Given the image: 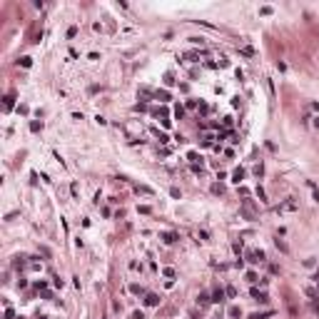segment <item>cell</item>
Listing matches in <instances>:
<instances>
[{
    "mask_svg": "<svg viewBox=\"0 0 319 319\" xmlns=\"http://www.w3.org/2000/svg\"><path fill=\"white\" fill-rule=\"evenodd\" d=\"M135 192H137V195H155V192H152L150 187H145V184H137V187H135Z\"/></svg>",
    "mask_w": 319,
    "mask_h": 319,
    "instance_id": "6",
    "label": "cell"
},
{
    "mask_svg": "<svg viewBox=\"0 0 319 319\" xmlns=\"http://www.w3.org/2000/svg\"><path fill=\"white\" fill-rule=\"evenodd\" d=\"M232 249H234V252L239 254V252H242V242H234V245H232Z\"/></svg>",
    "mask_w": 319,
    "mask_h": 319,
    "instance_id": "20",
    "label": "cell"
},
{
    "mask_svg": "<svg viewBox=\"0 0 319 319\" xmlns=\"http://www.w3.org/2000/svg\"><path fill=\"white\" fill-rule=\"evenodd\" d=\"M232 179H234V182L239 184V182L245 179V170H234V175H232Z\"/></svg>",
    "mask_w": 319,
    "mask_h": 319,
    "instance_id": "7",
    "label": "cell"
},
{
    "mask_svg": "<svg viewBox=\"0 0 319 319\" xmlns=\"http://www.w3.org/2000/svg\"><path fill=\"white\" fill-rule=\"evenodd\" d=\"M20 65H23V68H30L33 60H30V58H20Z\"/></svg>",
    "mask_w": 319,
    "mask_h": 319,
    "instance_id": "13",
    "label": "cell"
},
{
    "mask_svg": "<svg viewBox=\"0 0 319 319\" xmlns=\"http://www.w3.org/2000/svg\"><path fill=\"white\" fill-rule=\"evenodd\" d=\"M10 107H13V97L8 95V97H5V110H10Z\"/></svg>",
    "mask_w": 319,
    "mask_h": 319,
    "instance_id": "19",
    "label": "cell"
},
{
    "mask_svg": "<svg viewBox=\"0 0 319 319\" xmlns=\"http://www.w3.org/2000/svg\"><path fill=\"white\" fill-rule=\"evenodd\" d=\"M210 302H212V297H210L207 292H200V294H197V304H202V307H207Z\"/></svg>",
    "mask_w": 319,
    "mask_h": 319,
    "instance_id": "2",
    "label": "cell"
},
{
    "mask_svg": "<svg viewBox=\"0 0 319 319\" xmlns=\"http://www.w3.org/2000/svg\"><path fill=\"white\" fill-rule=\"evenodd\" d=\"M132 319H145V314L142 312H132Z\"/></svg>",
    "mask_w": 319,
    "mask_h": 319,
    "instance_id": "21",
    "label": "cell"
},
{
    "mask_svg": "<svg viewBox=\"0 0 319 319\" xmlns=\"http://www.w3.org/2000/svg\"><path fill=\"white\" fill-rule=\"evenodd\" d=\"M30 130H33V132H37V130H42V122H37V120H33V122H30Z\"/></svg>",
    "mask_w": 319,
    "mask_h": 319,
    "instance_id": "12",
    "label": "cell"
},
{
    "mask_svg": "<svg viewBox=\"0 0 319 319\" xmlns=\"http://www.w3.org/2000/svg\"><path fill=\"white\" fill-rule=\"evenodd\" d=\"M314 125H317V127H319V117H317V122H314Z\"/></svg>",
    "mask_w": 319,
    "mask_h": 319,
    "instance_id": "23",
    "label": "cell"
},
{
    "mask_svg": "<svg viewBox=\"0 0 319 319\" xmlns=\"http://www.w3.org/2000/svg\"><path fill=\"white\" fill-rule=\"evenodd\" d=\"M190 160H192V162H202V157H200L197 152H190Z\"/></svg>",
    "mask_w": 319,
    "mask_h": 319,
    "instance_id": "16",
    "label": "cell"
},
{
    "mask_svg": "<svg viewBox=\"0 0 319 319\" xmlns=\"http://www.w3.org/2000/svg\"><path fill=\"white\" fill-rule=\"evenodd\" d=\"M162 239H165V242H175V239H177V234H162Z\"/></svg>",
    "mask_w": 319,
    "mask_h": 319,
    "instance_id": "17",
    "label": "cell"
},
{
    "mask_svg": "<svg viewBox=\"0 0 319 319\" xmlns=\"http://www.w3.org/2000/svg\"><path fill=\"white\" fill-rule=\"evenodd\" d=\"M229 317H242V309H239V307H229Z\"/></svg>",
    "mask_w": 319,
    "mask_h": 319,
    "instance_id": "9",
    "label": "cell"
},
{
    "mask_svg": "<svg viewBox=\"0 0 319 319\" xmlns=\"http://www.w3.org/2000/svg\"><path fill=\"white\" fill-rule=\"evenodd\" d=\"M5 319H13V309H10V307L5 309Z\"/></svg>",
    "mask_w": 319,
    "mask_h": 319,
    "instance_id": "22",
    "label": "cell"
},
{
    "mask_svg": "<svg viewBox=\"0 0 319 319\" xmlns=\"http://www.w3.org/2000/svg\"><path fill=\"white\" fill-rule=\"evenodd\" d=\"M182 115H184V110H182V105H177L175 107V117H182Z\"/></svg>",
    "mask_w": 319,
    "mask_h": 319,
    "instance_id": "18",
    "label": "cell"
},
{
    "mask_svg": "<svg viewBox=\"0 0 319 319\" xmlns=\"http://www.w3.org/2000/svg\"><path fill=\"white\" fill-rule=\"evenodd\" d=\"M247 259L249 262H264V252L262 249H252V252H247Z\"/></svg>",
    "mask_w": 319,
    "mask_h": 319,
    "instance_id": "1",
    "label": "cell"
},
{
    "mask_svg": "<svg viewBox=\"0 0 319 319\" xmlns=\"http://www.w3.org/2000/svg\"><path fill=\"white\" fill-rule=\"evenodd\" d=\"M252 297H254V299H259V302H267V294H264V292H259L257 287H252Z\"/></svg>",
    "mask_w": 319,
    "mask_h": 319,
    "instance_id": "4",
    "label": "cell"
},
{
    "mask_svg": "<svg viewBox=\"0 0 319 319\" xmlns=\"http://www.w3.org/2000/svg\"><path fill=\"white\" fill-rule=\"evenodd\" d=\"M222 299H224V289H219V287H217V289H214V294H212V302H222Z\"/></svg>",
    "mask_w": 319,
    "mask_h": 319,
    "instance_id": "5",
    "label": "cell"
},
{
    "mask_svg": "<svg viewBox=\"0 0 319 319\" xmlns=\"http://www.w3.org/2000/svg\"><path fill=\"white\" fill-rule=\"evenodd\" d=\"M155 95H157V97H160V100H170V92H167V90H157V92H155Z\"/></svg>",
    "mask_w": 319,
    "mask_h": 319,
    "instance_id": "10",
    "label": "cell"
},
{
    "mask_svg": "<svg viewBox=\"0 0 319 319\" xmlns=\"http://www.w3.org/2000/svg\"><path fill=\"white\" fill-rule=\"evenodd\" d=\"M267 317H272V312H254V314H249V319H267Z\"/></svg>",
    "mask_w": 319,
    "mask_h": 319,
    "instance_id": "8",
    "label": "cell"
},
{
    "mask_svg": "<svg viewBox=\"0 0 319 319\" xmlns=\"http://www.w3.org/2000/svg\"><path fill=\"white\" fill-rule=\"evenodd\" d=\"M224 294H227V297H237V289H234V287H227Z\"/></svg>",
    "mask_w": 319,
    "mask_h": 319,
    "instance_id": "14",
    "label": "cell"
},
{
    "mask_svg": "<svg viewBox=\"0 0 319 319\" xmlns=\"http://www.w3.org/2000/svg\"><path fill=\"white\" fill-rule=\"evenodd\" d=\"M130 292H132V294H142V287H140V284H132Z\"/></svg>",
    "mask_w": 319,
    "mask_h": 319,
    "instance_id": "15",
    "label": "cell"
},
{
    "mask_svg": "<svg viewBox=\"0 0 319 319\" xmlns=\"http://www.w3.org/2000/svg\"><path fill=\"white\" fill-rule=\"evenodd\" d=\"M145 304H147V307H157V304H160V297H157V294H147V297H145Z\"/></svg>",
    "mask_w": 319,
    "mask_h": 319,
    "instance_id": "3",
    "label": "cell"
},
{
    "mask_svg": "<svg viewBox=\"0 0 319 319\" xmlns=\"http://www.w3.org/2000/svg\"><path fill=\"white\" fill-rule=\"evenodd\" d=\"M274 245H277V249H282V252H289V247H287V245H284L282 239H279V237H277V239H274Z\"/></svg>",
    "mask_w": 319,
    "mask_h": 319,
    "instance_id": "11",
    "label": "cell"
}]
</instances>
